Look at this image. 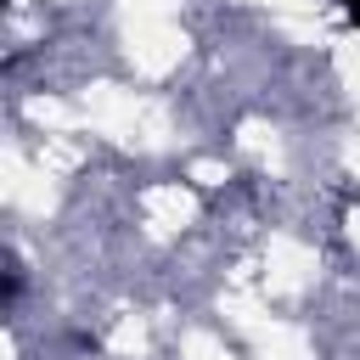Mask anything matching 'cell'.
I'll use <instances>...</instances> for the list:
<instances>
[{
    "label": "cell",
    "instance_id": "obj_1",
    "mask_svg": "<svg viewBox=\"0 0 360 360\" xmlns=\"http://www.w3.org/2000/svg\"><path fill=\"white\" fill-rule=\"evenodd\" d=\"M343 11H349V22H360V0H343Z\"/></svg>",
    "mask_w": 360,
    "mask_h": 360
}]
</instances>
